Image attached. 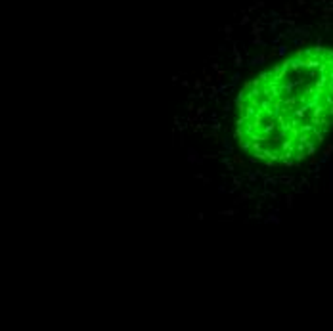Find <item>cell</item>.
<instances>
[{"label":"cell","mask_w":333,"mask_h":331,"mask_svg":"<svg viewBox=\"0 0 333 331\" xmlns=\"http://www.w3.org/2000/svg\"><path fill=\"white\" fill-rule=\"evenodd\" d=\"M333 128V48L295 52L241 88L236 138L266 165L306 161Z\"/></svg>","instance_id":"1"}]
</instances>
